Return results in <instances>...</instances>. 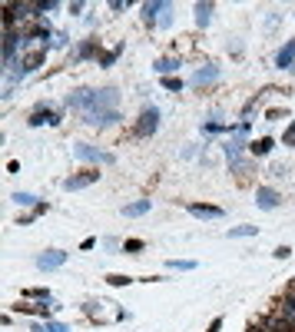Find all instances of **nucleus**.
<instances>
[{"label": "nucleus", "instance_id": "nucleus-16", "mask_svg": "<svg viewBox=\"0 0 295 332\" xmlns=\"http://www.w3.org/2000/svg\"><path fill=\"white\" fill-rule=\"evenodd\" d=\"M40 64H43V50H37V53H30V57L24 60V73H27V70H37Z\"/></svg>", "mask_w": 295, "mask_h": 332}, {"label": "nucleus", "instance_id": "nucleus-11", "mask_svg": "<svg viewBox=\"0 0 295 332\" xmlns=\"http://www.w3.org/2000/svg\"><path fill=\"white\" fill-rule=\"evenodd\" d=\"M272 146H275V140H272V136H262V140H252V143H249V153H252V156H265Z\"/></svg>", "mask_w": 295, "mask_h": 332}, {"label": "nucleus", "instance_id": "nucleus-5", "mask_svg": "<svg viewBox=\"0 0 295 332\" xmlns=\"http://www.w3.org/2000/svg\"><path fill=\"white\" fill-rule=\"evenodd\" d=\"M100 180V173L96 170H87V173H77L70 176V180H63V190H83V186H90V183Z\"/></svg>", "mask_w": 295, "mask_h": 332}, {"label": "nucleus", "instance_id": "nucleus-27", "mask_svg": "<svg viewBox=\"0 0 295 332\" xmlns=\"http://www.w3.org/2000/svg\"><path fill=\"white\" fill-rule=\"evenodd\" d=\"M275 256H279V259H288V256H292V249H288V246H279V249H275Z\"/></svg>", "mask_w": 295, "mask_h": 332}, {"label": "nucleus", "instance_id": "nucleus-1", "mask_svg": "<svg viewBox=\"0 0 295 332\" xmlns=\"http://www.w3.org/2000/svg\"><path fill=\"white\" fill-rule=\"evenodd\" d=\"M116 90L106 87V90H77V93L70 96V106L73 110H80L83 117H90V113H106V110H116Z\"/></svg>", "mask_w": 295, "mask_h": 332}, {"label": "nucleus", "instance_id": "nucleus-18", "mask_svg": "<svg viewBox=\"0 0 295 332\" xmlns=\"http://www.w3.org/2000/svg\"><path fill=\"white\" fill-rule=\"evenodd\" d=\"M166 266L169 269H179V272H189V269H196V262H192V259H169Z\"/></svg>", "mask_w": 295, "mask_h": 332}, {"label": "nucleus", "instance_id": "nucleus-19", "mask_svg": "<svg viewBox=\"0 0 295 332\" xmlns=\"http://www.w3.org/2000/svg\"><path fill=\"white\" fill-rule=\"evenodd\" d=\"M163 87L173 90V93H179V90H183V80L179 77H163Z\"/></svg>", "mask_w": 295, "mask_h": 332}, {"label": "nucleus", "instance_id": "nucleus-3", "mask_svg": "<svg viewBox=\"0 0 295 332\" xmlns=\"http://www.w3.org/2000/svg\"><path fill=\"white\" fill-rule=\"evenodd\" d=\"M77 156L80 159H93V163H113V153H103V150H96V146H90V143H80L77 146Z\"/></svg>", "mask_w": 295, "mask_h": 332}, {"label": "nucleus", "instance_id": "nucleus-7", "mask_svg": "<svg viewBox=\"0 0 295 332\" xmlns=\"http://www.w3.org/2000/svg\"><path fill=\"white\" fill-rule=\"evenodd\" d=\"M189 213L192 216H202V219H219L223 209H219V206H206V203H189Z\"/></svg>", "mask_w": 295, "mask_h": 332}, {"label": "nucleus", "instance_id": "nucleus-24", "mask_svg": "<svg viewBox=\"0 0 295 332\" xmlns=\"http://www.w3.org/2000/svg\"><path fill=\"white\" fill-rule=\"evenodd\" d=\"M282 143H285V146H295V123L285 130V133H282Z\"/></svg>", "mask_w": 295, "mask_h": 332}, {"label": "nucleus", "instance_id": "nucleus-12", "mask_svg": "<svg viewBox=\"0 0 295 332\" xmlns=\"http://www.w3.org/2000/svg\"><path fill=\"white\" fill-rule=\"evenodd\" d=\"M292 60H295V40H288L285 47L279 50V57H275V64H279V67H292Z\"/></svg>", "mask_w": 295, "mask_h": 332}, {"label": "nucleus", "instance_id": "nucleus-4", "mask_svg": "<svg viewBox=\"0 0 295 332\" xmlns=\"http://www.w3.org/2000/svg\"><path fill=\"white\" fill-rule=\"evenodd\" d=\"M279 203H282V196L275 190H269V186H259V190H255V206H259V209H275Z\"/></svg>", "mask_w": 295, "mask_h": 332}, {"label": "nucleus", "instance_id": "nucleus-21", "mask_svg": "<svg viewBox=\"0 0 295 332\" xmlns=\"http://www.w3.org/2000/svg\"><path fill=\"white\" fill-rule=\"evenodd\" d=\"M146 20H153V17H156V14H160V10H166V4H146Z\"/></svg>", "mask_w": 295, "mask_h": 332}, {"label": "nucleus", "instance_id": "nucleus-17", "mask_svg": "<svg viewBox=\"0 0 295 332\" xmlns=\"http://www.w3.org/2000/svg\"><path fill=\"white\" fill-rule=\"evenodd\" d=\"M176 67H179V60H169V57H166V60H160V64H156V73H163V77H169V73H173Z\"/></svg>", "mask_w": 295, "mask_h": 332}, {"label": "nucleus", "instance_id": "nucleus-6", "mask_svg": "<svg viewBox=\"0 0 295 332\" xmlns=\"http://www.w3.org/2000/svg\"><path fill=\"white\" fill-rule=\"evenodd\" d=\"M63 262H66V253H60V249H50V253L37 256V266L40 269H60Z\"/></svg>", "mask_w": 295, "mask_h": 332}, {"label": "nucleus", "instance_id": "nucleus-8", "mask_svg": "<svg viewBox=\"0 0 295 332\" xmlns=\"http://www.w3.org/2000/svg\"><path fill=\"white\" fill-rule=\"evenodd\" d=\"M120 120V113L116 110H106V113H90L87 123H93V127H110V123H116Z\"/></svg>", "mask_w": 295, "mask_h": 332}, {"label": "nucleus", "instance_id": "nucleus-23", "mask_svg": "<svg viewBox=\"0 0 295 332\" xmlns=\"http://www.w3.org/2000/svg\"><path fill=\"white\" fill-rule=\"evenodd\" d=\"M123 249H126V253H139V249H143V243H139V239H126V243H123Z\"/></svg>", "mask_w": 295, "mask_h": 332}, {"label": "nucleus", "instance_id": "nucleus-10", "mask_svg": "<svg viewBox=\"0 0 295 332\" xmlns=\"http://www.w3.org/2000/svg\"><path fill=\"white\" fill-rule=\"evenodd\" d=\"M150 209H153L150 199H136V203L123 206V216H129V219H133V216H143V213H150Z\"/></svg>", "mask_w": 295, "mask_h": 332}, {"label": "nucleus", "instance_id": "nucleus-14", "mask_svg": "<svg viewBox=\"0 0 295 332\" xmlns=\"http://www.w3.org/2000/svg\"><path fill=\"white\" fill-rule=\"evenodd\" d=\"M209 17H212V4H196V20H199V27L209 24Z\"/></svg>", "mask_w": 295, "mask_h": 332}, {"label": "nucleus", "instance_id": "nucleus-9", "mask_svg": "<svg viewBox=\"0 0 295 332\" xmlns=\"http://www.w3.org/2000/svg\"><path fill=\"white\" fill-rule=\"evenodd\" d=\"M43 123H47V127H56L60 120H56L53 110H37V113L30 117V127H43Z\"/></svg>", "mask_w": 295, "mask_h": 332}, {"label": "nucleus", "instance_id": "nucleus-22", "mask_svg": "<svg viewBox=\"0 0 295 332\" xmlns=\"http://www.w3.org/2000/svg\"><path fill=\"white\" fill-rule=\"evenodd\" d=\"M14 203L17 206H33V196L30 193H14Z\"/></svg>", "mask_w": 295, "mask_h": 332}, {"label": "nucleus", "instance_id": "nucleus-25", "mask_svg": "<svg viewBox=\"0 0 295 332\" xmlns=\"http://www.w3.org/2000/svg\"><path fill=\"white\" fill-rule=\"evenodd\" d=\"M282 309H285L288 316H292V319H295V296H288V299H285V302H282Z\"/></svg>", "mask_w": 295, "mask_h": 332}, {"label": "nucleus", "instance_id": "nucleus-13", "mask_svg": "<svg viewBox=\"0 0 295 332\" xmlns=\"http://www.w3.org/2000/svg\"><path fill=\"white\" fill-rule=\"evenodd\" d=\"M215 77H219V70H215V67H206V70H196V73H192V83H199V87H202V83H212Z\"/></svg>", "mask_w": 295, "mask_h": 332}, {"label": "nucleus", "instance_id": "nucleus-2", "mask_svg": "<svg viewBox=\"0 0 295 332\" xmlns=\"http://www.w3.org/2000/svg\"><path fill=\"white\" fill-rule=\"evenodd\" d=\"M156 127H160V110L156 106H150V110L139 117V127H136V136H150L156 133Z\"/></svg>", "mask_w": 295, "mask_h": 332}, {"label": "nucleus", "instance_id": "nucleus-15", "mask_svg": "<svg viewBox=\"0 0 295 332\" xmlns=\"http://www.w3.org/2000/svg\"><path fill=\"white\" fill-rule=\"evenodd\" d=\"M33 332H70V325H63V322H43V325H33Z\"/></svg>", "mask_w": 295, "mask_h": 332}, {"label": "nucleus", "instance_id": "nucleus-26", "mask_svg": "<svg viewBox=\"0 0 295 332\" xmlns=\"http://www.w3.org/2000/svg\"><path fill=\"white\" fill-rule=\"evenodd\" d=\"M129 283H133L129 276H110V286H129Z\"/></svg>", "mask_w": 295, "mask_h": 332}, {"label": "nucleus", "instance_id": "nucleus-20", "mask_svg": "<svg viewBox=\"0 0 295 332\" xmlns=\"http://www.w3.org/2000/svg\"><path fill=\"white\" fill-rule=\"evenodd\" d=\"M236 236H255V226H236V230H229V239Z\"/></svg>", "mask_w": 295, "mask_h": 332}]
</instances>
